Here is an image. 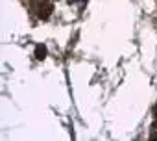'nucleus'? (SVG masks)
<instances>
[{
  "label": "nucleus",
  "mask_w": 157,
  "mask_h": 141,
  "mask_svg": "<svg viewBox=\"0 0 157 141\" xmlns=\"http://www.w3.org/2000/svg\"><path fill=\"white\" fill-rule=\"evenodd\" d=\"M35 58H37V59H44V58H46V46H44V45H37V48H35Z\"/></svg>",
  "instance_id": "f257e3e1"
},
{
  "label": "nucleus",
  "mask_w": 157,
  "mask_h": 141,
  "mask_svg": "<svg viewBox=\"0 0 157 141\" xmlns=\"http://www.w3.org/2000/svg\"><path fill=\"white\" fill-rule=\"evenodd\" d=\"M155 115H157V106H155Z\"/></svg>",
  "instance_id": "f03ea898"
}]
</instances>
